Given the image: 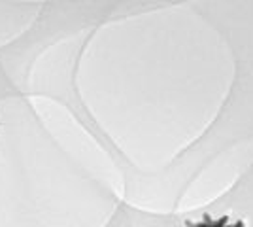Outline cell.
I'll list each match as a JSON object with an SVG mask.
<instances>
[{
  "label": "cell",
  "instance_id": "1",
  "mask_svg": "<svg viewBox=\"0 0 253 227\" xmlns=\"http://www.w3.org/2000/svg\"><path fill=\"white\" fill-rule=\"evenodd\" d=\"M185 227H250L246 222L242 220H236V222H231L229 216H221L217 220H211L208 214L202 216L201 222H195V224H187Z\"/></svg>",
  "mask_w": 253,
  "mask_h": 227
}]
</instances>
